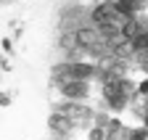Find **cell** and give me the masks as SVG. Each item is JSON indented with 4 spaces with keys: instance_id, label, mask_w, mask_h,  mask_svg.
I'll use <instances>...</instances> for the list:
<instances>
[{
    "instance_id": "1",
    "label": "cell",
    "mask_w": 148,
    "mask_h": 140,
    "mask_svg": "<svg viewBox=\"0 0 148 140\" xmlns=\"http://www.w3.org/2000/svg\"><path fill=\"white\" fill-rule=\"evenodd\" d=\"M77 42L82 48H92V45L98 42V37H95V32H92V29H79L77 32Z\"/></svg>"
},
{
    "instance_id": "2",
    "label": "cell",
    "mask_w": 148,
    "mask_h": 140,
    "mask_svg": "<svg viewBox=\"0 0 148 140\" xmlns=\"http://www.w3.org/2000/svg\"><path fill=\"white\" fill-rule=\"evenodd\" d=\"M64 93H66V95H85L87 87H85L82 82H71V85H64Z\"/></svg>"
}]
</instances>
